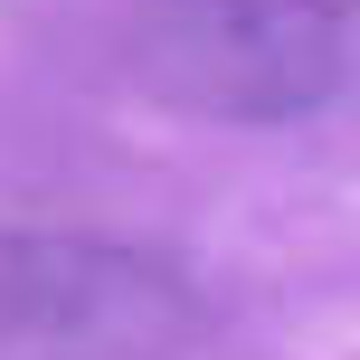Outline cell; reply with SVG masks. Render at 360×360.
Here are the masks:
<instances>
[{
	"label": "cell",
	"mask_w": 360,
	"mask_h": 360,
	"mask_svg": "<svg viewBox=\"0 0 360 360\" xmlns=\"http://www.w3.org/2000/svg\"><path fill=\"white\" fill-rule=\"evenodd\" d=\"M199 342L190 275L114 237H0V360H180Z\"/></svg>",
	"instance_id": "obj_2"
},
{
	"label": "cell",
	"mask_w": 360,
	"mask_h": 360,
	"mask_svg": "<svg viewBox=\"0 0 360 360\" xmlns=\"http://www.w3.org/2000/svg\"><path fill=\"white\" fill-rule=\"evenodd\" d=\"M351 67L332 0H133L124 76L199 124H285L313 114Z\"/></svg>",
	"instance_id": "obj_1"
}]
</instances>
